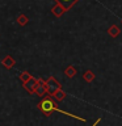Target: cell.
I'll list each match as a JSON object with an SVG mask.
<instances>
[{"label": "cell", "instance_id": "6da1fadb", "mask_svg": "<svg viewBox=\"0 0 122 126\" xmlns=\"http://www.w3.org/2000/svg\"><path fill=\"white\" fill-rule=\"evenodd\" d=\"M37 108L41 110V112L45 113L46 116H50L53 112H59V113H62V114L68 116V117H72V118H76V120H80V121H83V122L87 121L85 118H83V117H77V116H75V114H71V113H68V112H64V110L59 109L58 105H57V102L53 100V94H50V93H49V96H43V98L41 100V102L37 105Z\"/></svg>", "mask_w": 122, "mask_h": 126}, {"label": "cell", "instance_id": "7a4b0ae2", "mask_svg": "<svg viewBox=\"0 0 122 126\" xmlns=\"http://www.w3.org/2000/svg\"><path fill=\"white\" fill-rule=\"evenodd\" d=\"M45 83H46L47 92H49L50 94H54L58 89H62V85L59 84V81H58L54 76H50L47 80H45Z\"/></svg>", "mask_w": 122, "mask_h": 126}, {"label": "cell", "instance_id": "3957f363", "mask_svg": "<svg viewBox=\"0 0 122 126\" xmlns=\"http://www.w3.org/2000/svg\"><path fill=\"white\" fill-rule=\"evenodd\" d=\"M47 92V88H46V83L43 79H38L37 80V84H35V88H34V93L38 94L39 97H43Z\"/></svg>", "mask_w": 122, "mask_h": 126}, {"label": "cell", "instance_id": "277c9868", "mask_svg": "<svg viewBox=\"0 0 122 126\" xmlns=\"http://www.w3.org/2000/svg\"><path fill=\"white\" fill-rule=\"evenodd\" d=\"M37 80L38 79H34V78H31L30 80H28L24 83V89H26L29 93H34V88H35V84H37Z\"/></svg>", "mask_w": 122, "mask_h": 126}, {"label": "cell", "instance_id": "5b68a950", "mask_svg": "<svg viewBox=\"0 0 122 126\" xmlns=\"http://www.w3.org/2000/svg\"><path fill=\"white\" fill-rule=\"evenodd\" d=\"M55 1L59 3L61 5H63V8H64L66 12H67V11H70L71 8H72L75 4L79 1V0H55Z\"/></svg>", "mask_w": 122, "mask_h": 126}, {"label": "cell", "instance_id": "8992f818", "mask_svg": "<svg viewBox=\"0 0 122 126\" xmlns=\"http://www.w3.org/2000/svg\"><path fill=\"white\" fill-rule=\"evenodd\" d=\"M51 12H53V15H54V16H57V17H61V16L64 15L66 9L63 8V5H61L59 3H57L53 8H51Z\"/></svg>", "mask_w": 122, "mask_h": 126}, {"label": "cell", "instance_id": "52a82bcc", "mask_svg": "<svg viewBox=\"0 0 122 126\" xmlns=\"http://www.w3.org/2000/svg\"><path fill=\"white\" fill-rule=\"evenodd\" d=\"M1 64L5 67V68H12L15 64H16V62H15V59L11 57V55H7V57H4L1 59Z\"/></svg>", "mask_w": 122, "mask_h": 126}, {"label": "cell", "instance_id": "ba28073f", "mask_svg": "<svg viewBox=\"0 0 122 126\" xmlns=\"http://www.w3.org/2000/svg\"><path fill=\"white\" fill-rule=\"evenodd\" d=\"M120 33H121V32H120V28H118L117 25H112V26L108 29V34H109L112 38L118 37V35H120Z\"/></svg>", "mask_w": 122, "mask_h": 126}, {"label": "cell", "instance_id": "9c48e42d", "mask_svg": "<svg viewBox=\"0 0 122 126\" xmlns=\"http://www.w3.org/2000/svg\"><path fill=\"white\" fill-rule=\"evenodd\" d=\"M66 96H67L66 92H64V91H62V89H58L57 92L53 94V97H54L55 101H62V100H64Z\"/></svg>", "mask_w": 122, "mask_h": 126}, {"label": "cell", "instance_id": "30bf717a", "mask_svg": "<svg viewBox=\"0 0 122 126\" xmlns=\"http://www.w3.org/2000/svg\"><path fill=\"white\" fill-rule=\"evenodd\" d=\"M28 22H29V18H28V16H26V15L21 13V15H18V16H17V24H18L20 26H25Z\"/></svg>", "mask_w": 122, "mask_h": 126}, {"label": "cell", "instance_id": "8fae6325", "mask_svg": "<svg viewBox=\"0 0 122 126\" xmlns=\"http://www.w3.org/2000/svg\"><path fill=\"white\" fill-rule=\"evenodd\" d=\"M83 78H84V80H85V81L91 83L92 80H94V78H96V75L93 74V71L88 70V71H85V72H84V75H83Z\"/></svg>", "mask_w": 122, "mask_h": 126}, {"label": "cell", "instance_id": "7c38bea8", "mask_svg": "<svg viewBox=\"0 0 122 126\" xmlns=\"http://www.w3.org/2000/svg\"><path fill=\"white\" fill-rule=\"evenodd\" d=\"M64 74H66V76H68V78H74L75 75H76V68H75L74 66H68L64 70Z\"/></svg>", "mask_w": 122, "mask_h": 126}, {"label": "cell", "instance_id": "4fadbf2b", "mask_svg": "<svg viewBox=\"0 0 122 126\" xmlns=\"http://www.w3.org/2000/svg\"><path fill=\"white\" fill-rule=\"evenodd\" d=\"M18 78L21 79V81H22V83H25V81H28V80H30V79L33 78V76H31L29 72H21V74L18 75Z\"/></svg>", "mask_w": 122, "mask_h": 126}, {"label": "cell", "instance_id": "5bb4252c", "mask_svg": "<svg viewBox=\"0 0 122 126\" xmlns=\"http://www.w3.org/2000/svg\"><path fill=\"white\" fill-rule=\"evenodd\" d=\"M100 121H101V118H98V120H97V121H96V122H94V124H93V126H96V125H97V124H98V122H100Z\"/></svg>", "mask_w": 122, "mask_h": 126}]
</instances>
